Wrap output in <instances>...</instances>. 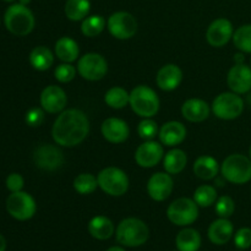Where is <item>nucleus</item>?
I'll return each mask as SVG.
<instances>
[{
  "mask_svg": "<svg viewBox=\"0 0 251 251\" xmlns=\"http://www.w3.org/2000/svg\"><path fill=\"white\" fill-rule=\"evenodd\" d=\"M233 25L227 19H217L208 26L206 32V39L216 48L226 46L233 38Z\"/></svg>",
  "mask_w": 251,
  "mask_h": 251,
  "instance_id": "nucleus-17",
  "label": "nucleus"
},
{
  "mask_svg": "<svg viewBox=\"0 0 251 251\" xmlns=\"http://www.w3.org/2000/svg\"><path fill=\"white\" fill-rule=\"evenodd\" d=\"M98 180L93 174L82 173L74 180V189L81 195H90L97 189Z\"/></svg>",
  "mask_w": 251,
  "mask_h": 251,
  "instance_id": "nucleus-33",
  "label": "nucleus"
},
{
  "mask_svg": "<svg viewBox=\"0 0 251 251\" xmlns=\"http://www.w3.org/2000/svg\"><path fill=\"white\" fill-rule=\"evenodd\" d=\"M233 43L243 53L251 54V25H244L233 33Z\"/></svg>",
  "mask_w": 251,
  "mask_h": 251,
  "instance_id": "nucleus-34",
  "label": "nucleus"
},
{
  "mask_svg": "<svg viewBox=\"0 0 251 251\" xmlns=\"http://www.w3.org/2000/svg\"><path fill=\"white\" fill-rule=\"evenodd\" d=\"M109 33L117 39H130L136 34L137 21L130 12L118 11L109 16L107 21Z\"/></svg>",
  "mask_w": 251,
  "mask_h": 251,
  "instance_id": "nucleus-10",
  "label": "nucleus"
},
{
  "mask_svg": "<svg viewBox=\"0 0 251 251\" xmlns=\"http://www.w3.org/2000/svg\"><path fill=\"white\" fill-rule=\"evenodd\" d=\"M149 237L150 229L146 223L135 217L123 220L115 230L117 242L126 248L141 247L149 240Z\"/></svg>",
  "mask_w": 251,
  "mask_h": 251,
  "instance_id": "nucleus-2",
  "label": "nucleus"
},
{
  "mask_svg": "<svg viewBox=\"0 0 251 251\" xmlns=\"http://www.w3.org/2000/svg\"><path fill=\"white\" fill-rule=\"evenodd\" d=\"M129 104L139 117L152 118L159 110V98L151 87L140 85L130 92Z\"/></svg>",
  "mask_w": 251,
  "mask_h": 251,
  "instance_id": "nucleus-4",
  "label": "nucleus"
},
{
  "mask_svg": "<svg viewBox=\"0 0 251 251\" xmlns=\"http://www.w3.org/2000/svg\"><path fill=\"white\" fill-rule=\"evenodd\" d=\"M176 249L179 251H199L201 247V235L194 228H184L176 234Z\"/></svg>",
  "mask_w": 251,
  "mask_h": 251,
  "instance_id": "nucleus-26",
  "label": "nucleus"
},
{
  "mask_svg": "<svg viewBox=\"0 0 251 251\" xmlns=\"http://www.w3.org/2000/svg\"><path fill=\"white\" fill-rule=\"evenodd\" d=\"M173 188V179H172L171 174L167 172L166 173L163 172L154 173L147 183V193H149L150 198L158 202L167 200L171 196Z\"/></svg>",
  "mask_w": 251,
  "mask_h": 251,
  "instance_id": "nucleus-15",
  "label": "nucleus"
},
{
  "mask_svg": "<svg viewBox=\"0 0 251 251\" xmlns=\"http://www.w3.org/2000/svg\"><path fill=\"white\" fill-rule=\"evenodd\" d=\"M137 132H139L140 137L146 141L149 140H153L156 137V135L158 134V126H157V123L154 120H152L151 118H145L144 120H141L137 126Z\"/></svg>",
  "mask_w": 251,
  "mask_h": 251,
  "instance_id": "nucleus-36",
  "label": "nucleus"
},
{
  "mask_svg": "<svg viewBox=\"0 0 251 251\" xmlns=\"http://www.w3.org/2000/svg\"><path fill=\"white\" fill-rule=\"evenodd\" d=\"M33 161L39 169L53 172L63 166L64 156L61 150L54 145L43 144L34 150Z\"/></svg>",
  "mask_w": 251,
  "mask_h": 251,
  "instance_id": "nucleus-12",
  "label": "nucleus"
},
{
  "mask_svg": "<svg viewBox=\"0 0 251 251\" xmlns=\"http://www.w3.org/2000/svg\"><path fill=\"white\" fill-rule=\"evenodd\" d=\"M98 186L110 196H123L129 190V176L117 167H107L97 176Z\"/></svg>",
  "mask_w": 251,
  "mask_h": 251,
  "instance_id": "nucleus-6",
  "label": "nucleus"
},
{
  "mask_svg": "<svg viewBox=\"0 0 251 251\" xmlns=\"http://www.w3.org/2000/svg\"><path fill=\"white\" fill-rule=\"evenodd\" d=\"M55 55L64 63H73L77 60V56L80 54L78 44L75 39L70 37H61L55 43Z\"/></svg>",
  "mask_w": 251,
  "mask_h": 251,
  "instance_id": "nucleus-25",
  "label": "nucleus"
},
{
  "mask_svg": "<svg viewBox=\"0 0 251 251\" xmlns=\"http://www.w3.org/2000/svg\"><path fill=\"white\" fill-rule=\"evenodd\" d=\"M194 173L202 180H212L220 172V164L217 159L211 156H201L194 163Z\"/></svg>",
  "mask_w": 251,
  "mask_h": 251,
  "instance_id": "nucleus-24",
  "label": "nucleus"
},
{
  "mask_svg": "<svg viewBox=\"0 0 251 251\" xmlns=\"http://www.w3.org/2000/svg\"><path fill=\"white\" fill-rule=\"evenodd\" d=\"M249 154H250V159H251V146H250V150H249Z\"/></svg>",
  "mask_w": 251,
  "mask_h": 251,
  "instance_id": "nucleus-46",
  "label": "nucleus"
},
{
  "mask_svg": "<svg viewBox=\"0 0 251 251\" xmlns=\"http://www.w3.org/2000/svg\"><path fill=\"white\" fill-rule=\"evenodd\" d=\"M77 71L85 80H102L108 73V63L100 54L87 53L78 59Z\"/></svg>",
  "mask_w": 251,
  "mask_h": 251,
  "instance_id": "nucleus-11",
  "label": "nucleus"
},
{
  "mask_svg": "<svg viewBox=\"0 0 251 251\" xmlns=\"http://www.w3.org/2000/svg\"><path fill=\"white\" fill-rule=\"evenodd\" d=\"M25 122L28 126L31 127H37L44 122V109L43 108H31L28 112L26 113V117H25Z\"/></svg>",
  "mask_w": 251,
  "mask_h": 251,
  "instance_id": "nucleus-39",
  "label": "nucleus"
},
{
  "mask_svg": "<svg viewBox=\"0 0 251 251\" xmlns=\"http://www.w3.org/2000/svg\"><path fill=\"white\" fill-rule=\"evenodd\" d=\"M105 19L100 15H91L87 16L85 20H82L81 24V32L86 37H97L103 32L105 27Z\"/></svg>",
  "mask_w": 251,
  "mask_h": 251,
  "instance_id": "nucleus-31",
  "label": "nucleus"
},
{
  "mask_svg": "<svg viewBox=\"0 0 251 251\" xmlns=\"http://www.w3.org/2000/svg\"><path fill=\"white\" fill-rule=\"evenodd\" d=\"M88 233L97 240H108L115 233L114 223L105 216H96L88 223Z\"/></svg>",
  "mask_w": 251,
  "mask_h": 251,
  "instance_id": "nucleus-23",
  "label": "nucleus"
},
{
  "mask_svg": "<svg viewBox=\"0 0 251 251\" xmlns=\"http://www.w3.org/2000/svg\"><path fill=\"white\" fill-rule=\"evenodd\" d=\"M250 68H251V59H250Z\"/></svg>",
  "mask_w": 251,
  "mask_h": 251,
  "instance_id": "nucleus-47",
  "label": "nucleus"
},
{
  "mask_svg": "<svg viewBox=\"0 0 251 251\" xmlns=\"http://www.w3.org/2000/svg\"><path fill=\"white\" fill-rule=\"evenodd\" d=\"M194 201L200 207H210L217 201V190L211 185H201L194 193Z\"/></svg>",
  "mask_w": 251,
  "mask_h": 251,
  "instance_id": "nucleus-32",
  "label": "nucleus"
},
{
  "mask_svg": "<svg viewBox=\"0 0 251 251\" xmlns=\"http://www.w3.org/2000/svg\"><path fill=\"white\" fill-rule=\"evenodd\" d=\"M4 1H7V2H11V1H14V0H4Z\"/></svg>",
  "mask_w": 251,
  "mask_h": 251,
  "instance_id": "nucleus-45",
  "label": "nucleus"
},
{
  "mask_svg": "<svg viewBox=\"0 0 251 251\" xmlns=\"http://www.w3.org/2000/svg\"><path fill=\"white\" fill-rule=\"evenodd\" d=\"M19 1H20V4L26 5V6H27V5H28L29 2H31V0H19Z\"/></svg>",
  "mask_w": 251,
  "mask_h": 251,
  "instance_id": "nucleus-43",
  "label": "nucleus"
},
{
  "mask_svg": "<svg viewBox=\"0 0 251 251\" xmlns=\"http://www.w3.org/2000/svg\"><path fill=\"white\" fill-rule=\"evenodd\" d=\"M5 27L10 33L19 37H25L31 33L34 28L33 12L22 4H12L5 11Z\"/></svg>",
  "mask_w": 251,
  "mask_h": 251,
  "instance_id": "nucleus-3",
  "label": "nucleus"
},
{
  "mask_svg": "<svg viewBox=\"0 0 251 251\" xmlns=\"http://www.w3.org/2000/svg\"><path fill=\"white\" fill-rule=\"evenodd\" d=\"M90 10V0H68L64 11L66 17L71 21H82L88 16Z\"/></svg>",
  "mask_w": 251,
  "mask_h": 251,
  "instance_id": "nucleus-29",
  "label": "nucleus"
},
{
  "mask_svg": "<svg viewBox=\"0 0 251 251\" xmlns=\"http://www.w3.org/2000/svg\"><path fill=\"white\" fill-rule=\"evenodd\" d=\"M234 244L239 250H247L251 248V228L243 227L234 234Z\"/></svg>",
  "mask_w": 251,
  "mask_h": 251,
  "instance_id": "nucleus-38",
  "label": "nucleus"
},
{
  "mask_svg": "<svg viewBox=\"0 0 251 251\" xmlns=\"http://www.w3.org/2000/svg\"><path fill=\"white\" fill-rule=\"evenodd\" d=\"M163 154V146L159 142L149 140L137 147L135 152V161L142 168H152L161 162Z\"/></svg>",
  "mask_w": 251,
  "mask_h": 251,
  "instance_id": "nucleus-14",
  "label": "nucleus"
},
{
  "mask_svg": "<svg viewBox=\"0 0 251 251\" xmlns=\"http://www.w3.org/2000/svg\"><path fill=\"white\" fill-rule=\"evenodd\" d=\"M159 140L162 145L168 147L176 146L181 144L186 137V127L180 122H168L162 125L158 131Z\"/></svg>",
  "mask_w": 251,
  "mask_h": 251,
  "instance_id": "nucleus-22",
  "label": "nucleus"
},
{
  "mask_svg": "<svg viewBox=\"0 0 251 251\" xmlns=\"http://www.w3.org/2000/svg\"><path fill=\"white\" fill-rule=\"evenodd\" d=\"M223 178L232 184L243 185L251 180V159L250 157L240 153L229 154L221 166Z\"/></svg>",
  "mask_w": 251,
  "mask_h": 251,
  "instance_id": "nucleus-5",
  "label": "nucleus"
},
{
  "mask_svg": "<svg viewBox=\"0 0 251 251\" xmlns=\"http://www.w3.org/2000/svg\"><path fill=\"white\" fill-rule=\"evenodd\" d=\"M0 251H6V239L2 234H0Z\"/></svg>",
  "mask_w": 251,
  "mask_h": 251,
  "instance_id": "nucleus-41",
  "label": "nucleus"
},
{
  "mask_svg": "<svg viewBox=\"0 0 251 251\" xmlns=\"http://www.w3.org/2000/svg\"><path fill=\"white\" fill-rule=\"evenodd\" d=\"M68 103V96L65 91L55 85L47 86L41 93V107L44 112L56 114L61 113Z\"/></svg>",
  "mask_w": 251,
  "mask_h": 251,
  "instance_id": "nucleus-13",
  "label": "nucleus"
},
{
  "mask_svg": "<svg viewBox=\"0 0 251 251\" xmlns=\"http://www.w3.org/2000/svg\"><path fill=\"white\" fill-rule=\"evenodd\" d=\"M227 83L230 91L238 95H244L251 91V68L243 64L232 66L227 76Z\"/></svg>",
  "mask_w": 251,
  "mask_h": 251,
  "instance_id": "nucleus-16",
  "label": "nucleus"
},
{
  "mask_svg": "<svg viewBox=\"0 0 251 251\" xmlns=\"http://www.w3.org/2000/svg\"><path fill=\"white\" fill-rule=\"evenodd\" d=\"M174 251H179V250H174Z\"/></svg>",
  "mask_w": 251,
  "mask_h": 251,
  "instance_id": "nucleus-48",
  "label": "nucleus"
},
{
  "mask_svg": "<svg viewBox=\"0 0 251 251\" xmlns=\"http://www.w3.org/2000/svg\"><path fill=\"white\" fill-rule=\"evenodd\" d=\"M210 105L200 98H190L181 105V115L191 123H201L210 115Z\"/></svg>",
  "mask_w": 251,
  "mask_h": 251,
  "instance_id": "nucleus-21",
  "label": "nucleus"
},
{
  "mask_svg": "<svg viewBox=\"0 0 251 251\" xmlns=\"http://www.w3.org/2000/svg\"><path fill=\"white\" fill-rule=\"evenodd\" d=\"M130 93L123 87H112L104 95V102L113 109H123L129 103Z\"/></svg>",
  "mask_w": 251,
  "mask_h": 251,
  "instance_id": "nucleus-30",
  "label": "nucleus"
},
{
  "mask_svg": "<svg viewBox=\"0 0 251 251\" xmlns=\"http://www.w3.org/2000/svg\"><path fill=\"white\" fill-rule=\"evenodd\" d=\"M54 55L49 48L38 46L29 53V64L34 70L46 71L53 65Z\"/></svg>",
  "mask_w": 251,
  "mask_h": 251,
  "instance_id": "nucleus-28",
  "label": "nucleus"
},
{
  "mask_svg": "<svg viewBox=\"0 0 251 251\" xmlns=\"http://www.w3.org/2000/svg\"><path fill=\"white\" fill-rule=\"evenodd\" d=\"M76 68L71 65L70 63H64L60 64L55 68L54 70V76L56 80L61 83H68L73 81L76 76Z\"/></svg>",
  "mask_w": 251,
  "mask_h": 251,
  "instance_id": "nucleus-37",
  "label": "nucleus"
},
{
  "mask_svg": "<svg viewBox=\"0 0 251 251\" xmlns=\"http://www.w3.org/2000/svg\"><path fill=\"white\" fill-rule=\"evenodd\" d=\"M215 210H216V213L218 215V217L229 218L230 216L234 213L235 203L232 198L223 195L221 196V198H218L217 201H216Z\"/></svg>",
  "mask_w": 251,
  "mask_h": 251,
  "instance_id": "nucleus-35",
  "label": "nucleus"
},
{
  "mask_svg": "<svg viewBox=\"0 0 251 251\" xmlns=\"http://www.w3.org/2000/svg\"><path fill=\"white\" fill-rule=\"evenodd\" d=\"M167 217L173 225L186 227L198 220L199 206L194 199L191 200L189 198H179L168 206Z\"/></svg>",
  "mask_w": 251,
  "mask_h": 251,
  "instance_id": "nucleus-7",
  "label": "nucleus"
},
{
  "mask_svg": "<svg viewBox=\"0 0 251 251\" xmlns=\"http://www.w3.org/2000/svg\"><path fill=\"white\" fill-rule=\"evenodd\" d=\"M248 102H249L250 105H251V93H250L249 96H248Z\"/></svg>",
  "mask_w": 251,
  "mask_h": 251,
  "instance_id": "nucleus-44",
  "label": "nucleus"
},
{
  "mask_svg": "<svg viewBox=\"0 0 251 251\" xmlns=\"http://www.w3.org/2000/svg\"><path fill=\"white\" fill-rule=\"evenodd\" d=\"M90 132V120L80 109L63 110L54 122L51 136L56 145L74 147L80 145Z\"/></svg>",
  "mask_w": 251,
  "mask_h": 251,
  "instance_id": "nucleus-1",
  "label": "nucleus"
},
{
  "mask_svg": "<svg viewBox=\"0 0 251 251\" xmlns=\"http://www.w3.org/2000/svg\"><path fill=\"white\" fill-rule=\"evenodd\" d=\"M5 184H6V189L10 193H17V191H21L24 189L25 180L21 174L11 173L7 176Z\"/></svg>",
  "mask_w": 251,
  "mask_h": 251,
  "instance_id": "nucleus-40",
  "label": "nucleus"
},
{
  "mask_svg": "<svg viewBox=\"0 0 251 251\" xmlns=\"http://www.w3.org/2000/svg\"><path fill=\"white\" fill-rule=\"evenodd\" d=\"M234 234L233 223L228 218H218L213 221L207 230V237L210 242L215 245H225L229 242Z\"/></svg>",
  "mask_w": 251,
  "mask_h": 251,
  "instance_id": "nucleus-20",
  "label": "nucleus"
},
{
  "mask_svg": "<svg viewBox=\"0 0 251 251\" xmlns=\"http://www.w3.org/2000/svg\"><path fill=\"white\" fill-rule=\"evenodd\" d=\"M183 81V71L176 64H167L157 73L156 82L161 90L173 91L179 87Z\"/></svg>",
  "mask_w": 251,
  "mask_h": 251,
  "instance_id": "nucleus-19",
  "label": "nucleus"
},
{
  "mask_svg": "<svg viewBox=\"0 0 251 251\" xmlns=\"http://www.w3.org/2000/svg\"><path fill=\"white\" fill-rule=\"evenodd\" d=\"M107 251H126V250L122 247H110Z\"/></svg>",
  "mask_w": 251,
  "mask_h": 251,
  "instance_id": "nucleus-42",
  "label": "nucleus"
},
{
  "mask_svg": "<svg viewBox=\"0 0 251 251\" xmlns=\"http://www.w3.org/2000/svg\"><path fill=\"white\" fill-rule=\"evenodd\" d=\"M100 132L110 144H123L130 135L129 125L119 118H108L102 123Z\"/></svg>",
  "mask_w": 251,
  "mask_h": 251,
  "instance_id": "nucleus-18",
  "label": "nucleus"
},
{
  "mask_svg": "<svg viewBox=\"0 0 251 251\" xmlns=\"http://www.w3.org/2000/svg\"><path fill=\"white\" fill-rule=\"evenodd\" d=\"M244 100L238 93L223 92L212 102V112L218 119L234 120L242 115Z\"/></svg>",
  "mask_w": 251,
  "mask_h": 251,
  "instance_id": "nucleus-8",
  "label": "nucleus"
},
{
  "mask_svg": "<svg viewBox=\"0 0 251 251\" xmlns=\"http://www.w3.org/2000/svg\"><path fill=\"white\" fill-rule=\"evenodd\" d=\"M188 163V157L186 153L180 149H173L163 158V167L167 173L169 174H179L184 171Z\"/></svg>",
  "mask_w": 251,
  "mask_h": 251,
  "instance_id": "nucleus-27",
  "label": "nucleus"
},
{
  "mask_svg": "<svg viewBox=\"0 0 251 251\" xmlns=\"http://www.w3.org/2000/svg\"><path fill=\"white\" fill-rule=\"evenodd\" d=\"M6 211L16 221H28L34 216L37 205L34 199L25 191L11 193L6 199Z\"/></svg>",
  "mask_w": 251,
  "mask_h": 251,
  "instance_id": "nucleus-9",
  "label": "nucleus"
}]
</instances>
